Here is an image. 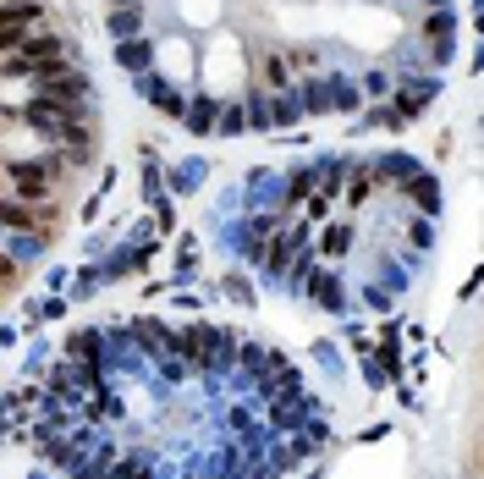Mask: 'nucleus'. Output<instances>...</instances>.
I'll return each mask as SVG.
<instances>
[{
    "label": "nucleus",
    "instance_id": "nucleus-1",
    "mask_svg": "<svg viewBox=\"0 0 484 479\" xmlns=\"http://www.w3.org/2000/svg\"><path fill=\"white\" fill-rule=\"evenodd\" d=\"M22 121L34 127L39 138H50V144H67V133L83 121V105H61V100H45V94H34V100L22 105Z\"/></svg>",
    "mask_w": 484,
    "mask_h": 479
},
{
    "label": "nucleus",
    "instance_id": "nucleus-2",
    "mask_svg": "<svg viewBox=\"0 0 484 479\" xmlns=\"http://www.w3.org/2000/svg\"><path fill=\"white\" fill-rule=\"evenodd\" d=\"M39 94H45V100H61V105H83V100H88V78H83V72L45 67V72H39Z\"/></svg>",
    "mask_w": 484,
    "mask_h": 479
},
{
    "label": "nucleus",
    "instance_id": "nucleus-3",
    "mask_svg": "<svg viewBox=\"0 0 484 479\" xmlns=\"http://www.w3.org/2000/svg\"><path fill=\"white\" fill-rule=\"evenodd\" d=\"M55 171H61V154H50V160H17V166H12L17 194H22V199H45V194H50L45 177H55Z\"/></svg>",
    "mask_w": 484,
    "mask_h": 479
},
{
    "label": "nucleus",
    "instance_id": "nucleus-4",
    "mask_svg": "<svg viewBox=\"0 0 484 479\" xmlns=\"http://www.w3.org/2000/svg\"><path fill=\"white\" fill-rule=\"evenodd\" d=\"M138 94H144V100H149L154 111H166V116H176V121H182V111H187V94H182V88H171L160 72H138Z\"/></svg>",
    "mask_w": 484,
    "mask_h": 479
},
{
    "label": "nucleus",
    "instance_id": "nucleus-5",
    "mask_svg": "<svg viewBox=\"0 0 484 479\" xmlns=\"http://www.w3.org/2000/svg\"><path fill=\"white\" fill-rule=\"evenodd\" d=\"M308 413H314V397H303V392L275 397V402H270V430H298Z\"/></svg>",
    "mask_w": 484,
    "mask_h": 479
},
{
    "label": "nucleus",
    "instance_id": "nucleus-6",
    "mask_svg": "<svg viewBox=\"0 0 484 479\" xmlns=\"http://www.w3.org/2000/svg\"><path fill=\"white\" fill-rule=\"evenodd\" d=\"M303 293L319 303V309H331V314H347V293H341V281H336V270H319Z\"/></svg>",
    "mask_w": 484,
    "mask_h": 479
},
{
    "label": "nucleus",
    "instance_id": "nucleus-7",
    "mask_svg": "<svg viewBox=\"0 0 484 479\" xmlns=\"http://www.w3.org/2000/svg\"><path fill=\"white\" fill-rule=\"evenodd\" d=\"M435 94H440V83H435V78H418V83H407V94H397V105H391V111H397V121H413L418 111H424V105L435 100Z\"/></svg>",
    "mask_w": 484,
    "mask_h": 479
},
{
    "label": "nucleus",
    "instance_id": "nucleus-8",
    "mask_svg": "<svg viewBox=\"0 0 484 479\" xmlns=\"http://www.w3.org/2000/svg\"><path fill=\"white\" fill-rule=\"evenodd\" d=\"M215 105L220 100H209V94H199V100H187V111H182V127L193 138H215Z\"/></svg>",
    "mask_w": 484,
    "mask_h": 479
},
{
    "label": "nucleus",
    "instance_id": "nucleus-9",
    "mask_svg": "<svg viewBox=\"0 0 484 479\" xmlns=\"http://www.w3.org/2000/svg\"><path fill=\"white\" fill-rule=\"evenodd\" d=\"M402 187H407V194H413V204H418V210H424V215H440V182H435V177H430L424 166H418V171H413V177H407Z\"/></svg>",
    "mask_w": 484,
    "mask_h": 479
},
{
    "label": "nucleus",
    "instance_id": "nucleus-10",
    "mask_svg": "<svg viewBox=\"0 0 484 479\" xmlns=\"http://www.w3.org/2000/svg\"><path fill=\"white\" fill-rule=\"evenodd\" d=\"M116 61H121L127 72H149V67H154V45H149L144 34H138V39H121V45H116Z\"/></svg>",
    "mask_w": 484,
    "mask_h": 479
},
{
    "label": "nucleus",
    "instance_id": "nucleus-11",
    "mask_svg": "<svg viewBox=\"0 0 484 479\" xmlns=\"http://www.w3.org/2000/svg\"><path fill=\"white\" fill-rule=\"evenodd\" d=\"M292 100H298V111H303V116H325V111H331L325 78H308V83H298V94H292Z\"/></svg>",
    "mask_w": 484,
    "mask_h": 479
},
{
    "label": "nucleus",
    "instance_id": "nucleus-12",
    "mask_svg": "<svg viewBox=\"0 0 484 479\" xmlns=\"http://www.w3.org/2000/svg\"><path fill=\"white\" fill-rule=\"evenodd\" d=\"M127 331H133V342H144V347H149V353H154V359H160V353H166V342H171V331H166V326H160V319H154V314L133 319V326H127Z\"/></svg>",
    "mask_w": 484,
    "mask_h": 479
},
{
    "label": "nucleus",
    "instance_id": "nucleus-13",
    "mask_svg": "<svg viewBox=\"0 0 484 479\" xmlns=\"http://www.w3.org/2000/svg\"><path fill=\"white\" fill-rule=\"evenodd\" d=\"M347 248H352V227H347V220H336V227H325V237H319V260H325V265H336Z\"/></svg>",
    "mask_w": 484,
    "mask_h": 479
},
{
    "label": "nucleus",
    "instance_id": "nucleus-14",
    "mask_svg": "<svg viewBox=\"0 0 484 479\" xmlns=\"http://www.w3.org/2000/svg\"><path fill=\"white\" fill-rule=\"evenodd\" d=\"M303 111H298V100H292V88H275L270 94V133H281V127H292Z\"/></svg>",
    "mask_w": 484,
    "mask_h": 479
},
{
    "label": "nucleus",
    "instance_id": "nucleus-15",
    "mask_svg": "<svg viewBox=\"0 0 484 479\" xmlns=\"http://www.w3.org/2000/svg\"><path fill=\"white\" fill-rule=\"evenodd\" d=\"M325 94H331V111H358L364 105V94L352 78H325Z\"/></svg>",
    "mask_w": 484,
    "mask_h": 479
},
{
    "label": "nucleus",
    "instance_id": "nucleus-16",
    "mask_svg": "<svg viewBox=\"0 0 484 479\" xmlns=\"http://www.w3.org/2000/svg\"><path fill=\"white\" fill-rule=\"evenodd\" d=\"M242 133H248L242 105H215V138H242Z\"/></svg>",
    "mask_w": 484,
    "mask_h": 479
},
{
    "label": "nucleus",
    "instance_id": "nucleus-17",
    "mask_svg": "<svg viewBox=\"0 0 484 479\" xmlns=\"http://www.w3.org/2000/svg\"><path fill=\"white\" fill-rule=\"evenodd\" d=\"M242 116H248V133H270V94L253 88L248 105H242Z\"/></svg>",
    "mask_w": 484,
    "mask_h": 479
},
{
    "label": "nucleus",
    "instance_id": "nucleus-18",
    "mask_svg": "<svg viewBox=\"0 0 484 479\" xmlns=\"http://www.w3.org/2000/svg\"><path fill=\"white\" fill-rule=\"evenodd\" d=\"M111 34H116V39H138V34H144V12H138V6H116V12H111Z\"/></svg>",
    "mask_w": 484,
    "mask_h": 479
},
{
    "label": "nucleus",
    "instance_id": "nucleus-19",
    "mask_svg": "<svg viewBox=\"0 0 484 479\" xmlns=\"http://www.w3.org/2000/svg\"><path fill=\"white\" fill-rule=\"evenodd\" d=\"M0 227H6V232H34L39 215L28 210V204H6V199H0Z\"/></svg>",
    "mask_w": 484,
    "mask_h": 479
},
{
    "label": "nucleus",
    "instance_id": "nucleus-20",
    "mask_svg": "<svg viewBox=\"0 0 484 479\" xmlns=\"http://www.w3.org/2000/svg\"><path fill=\"white\" fill-rule=\"evenodd\" d=\"M314 194V166H298V171H286V204H303Z\"/></svg>",
    "mask_w": 484,
    "mask_h": 479
},
{
    "label": "nucleus",
    "instance_id": "nucleus-21",
    "mask_svg": "<svg viewBox=\"0 0 484 479\" xmlns=\"http://www.w3.org/2000/svg\"><path fill=\"white\" fill-rule=\"evenodd\" d=\"M199 182H204V160H182V166L171 171V187H176V194H193Z\"/></svg>",
    "mask_w": 484,
    "mask_h": 479
},
{
    "label": "nucleus",
    "instance_id": "nucleus-22",
    "mask_svg": "<svg viewBox=\"0 0 484 479\" xmlns=\"http://www.w3.org/2000/svg\"><path fill=\"white\" fill-rule=\"evenodd\" d=\"M380 359H385V375H397V380H402V342H397V326H385V347H380Z\"/></svg>",
    "mask_w": 484,
    "mask_h": 479
},
{
    "label": "nucleus",
    "instance_id": "nucleus-23",
    "mask_svg": "<svg viewBox=\"0 0 484 479\" xmlns=\"http://www.w3.org/2000/svg\"><path fill=\"white\" fill-rule=\"evenodd\" d=\"M424 28H430V39H435V45H440V39H457V17L440 12V6L430 12V22H424Z\"/></svg>",
    "mask_w": 484,
    "mask_h": 479
},
{
    "label": "nucleus",
    "instance_id": "nucleus-24",
    "mask_svg": "<svg viewBox=\"0 0 484 479\" xmlns=\"http://www.w3.org/2000/svg\"><path fill=\"white\" fill-rule=\"evenodd\" d=\"M193 270H199V243L182 237V243H176V276H193Z\"/></svg>",
    "mask_w": 484,
    "mask_h": 479
},
{
    "label": "nucleus",
    "instance_id": "nucleus-25",
    "mask_svg": "<svg viewBox=\"0 0 484 479\" xmlns=\"http://www.w3.org/2000/svg\"><path fill=\"white\" fill-rule=\"evenodd\" d=\"M358 94H364V100H385V94H391V78H385V72H364Z\"/></svg>",
    "mask_w": 484,
    "mask_h": 479
},
{
    "label": "nucleus",
    "instance_id": "nucleus-26",
    "mask_svg": "<svg viewBox=\"0 0 484 479\" xmlns=\"http://www.w3.org/2000/svg\"><path fill=\"white\" fill-rule=\"evenodd\" d=\"M265 83H270V94L286 88V55H265Z\"/></svg>",
    "mask_w": 484,
    "mask_h": 479
},
{
    "label": "nucleus",
    "instance_id": "nucleus-27",
    "mask_svg": "<svg viewBox=\"0 0 484 479\" xmlns=\"http://www.w3.org/2000/svg\"><path fill=\"white\" fill-rule=\"evenodd\" d=\"M226 298H232V303H242V309H253V286H248L242 276H226Z\"/></svg>",
    "mask_w": 484,
    "mask_h": 479
},
{
    "label": "nucleus",
    "instance_id": "nucleus-28",
    "mask_svg": "<svg viewBox=\"0 0 484 479\" xmlns=\"http://www.w3.org/2000/svg\"><path fill=\"white\" fill-rule=\"evenodd\" d=\"M28 314H34V319H61V314H67V303H61V298H39Z\"/></svg>",
    "mask_w": 484,
    "mask_h": 479
},
{
    "label": "nucleus",
    "instance_id": "nucleus-29",
    "mask_svg": "<svg viewBox=\"0 0 484 479\" xmlns=\"http://www.w3.org/2000/svg\"><path fill=\"white\" fill-rule=\"evenodd\" d=\"M111 479H154V468H149V463H121Z\"/></svg>",
    "mask_w": 484,
    "mask_h": 479
},
{
    "label": "nucleus",
    "instance_id": "nucleus-30",
    "mask_svg": "<svg viewBox=\"0 0 484 479\" xmlns=\"http://www.w3.org/2000/svg\"><path fill=\"white\" fill-rule=\"evenodd\" d=\"M407 237H413V248H430V243H435V232H430V220H413V227H407Z\"/></svg>",
    "mask_w": 484,
    "mask_h": 479
},
{
    "label": "nucleus",
    "instance_id": "nucleus-31",
    "mask_svg": "<svg viewBox=\"0 0 484 479\" xmlns=\"http://www.w3.org/2000/svg\"><path fill=\"white\" fill-rule=\"evenodd\" d=\"M424 6H430V12H435V6H446V0H424Z\"/></svg>",
    "mask_w": 484,
    "mask_h": 479
},
{
    "label": "nucleus",
    "instance_id": "nucleus-32",
    "mask_svg": "<svg viewBox=\"0 0 484 479\" xmlns=\"http://www.w3.org/2000/svg\"><path fill=\"white\" fill-rule=\"evenodd\" d=\"M116 6H138V0H116Z\"/></svg>",
    "mask_w": 484,
    "mask_h": 479
}]
</instances>
